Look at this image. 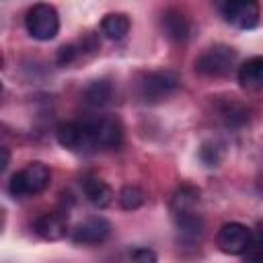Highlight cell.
<instances>
[{"label": "cell", "instance_id": "6da1fadb", "mask_svg": "<svg viewBox=\"0 0 263 263\" xmlns=\"http://www.w3.org/2000/svg\"><path fill=\"white\" fill-rule=\"evenodd\" d=\"M49 168L43 162H29L25 168L14 173L8 181V191L14 197H27V195H37L47 189L49 185Z\"/></svg>", "mask_w": 263, "mask_h": 263}, {"label": "cell", "instance_id": "7a4b0ae2", "mask_svg": "<svg viewBox=\"0 0 263 263\" xmlns=\"http://www.w3.org/2000/svg\"><path fill=\"white\" fill-rule=\"evenodd\" d=\"M25 27H27V33L37 39V41H49L58 35L60 31V16H58V10L51 6V4H45V2H39V4H33L29 10H27V16H25Z\"/></svg>", "mask_w": 263, "mask_h": 263}, {"label": "cell", "instance_id": "3957f363", "mask_svg": "<svg viewBox=\"0 0 263 263\" xmlns=\"http://www.w3.org/2000/svg\"><path fill=\"white\" fill-rule=\"evenodd\" d=\"M236 64V49L224 43L212 45L208 47L197 60H195V70L201 76H210V78H220L230 74V70Z\"/></svg>", "mask_w": 263, "mask_h": 263}, {"label": "cell", "instance_id": "277c9868", "mask_svg": "<svg viewBox=\"0 0 263 263\" xmlns=\"http://www.w3.org/2000/svg\"><path fill=\"white\" fill-rule=\"evenodd\" d=\"M177 88H179V78L168 70L148 72L138 82V92L146 103H160L168 99Z\"/></svg>", "mask_w": 263, "mask_h": 263}, {"label": "cell", "instance_id": "5b68a950", "mask_svg": "<svg viewBox=\"0 0 263 263\" xmlns=\"http://www.w3.org/2000/svg\"><path fill=\"white\" fill-rule=\"evenodd\" d=\"M218 247L226 255H245L255 240L251 228L240 222H228L218 230Z\"/></svg>", "mask_w": 263, "mask_h": 263}, {"label": "cell", "instance_id": "8992f818", "mask_svg": "<svg viewBox=\"0 0 263 263\" xmlns=\"http://www.w3.org/2000/svg\"><path fill=\"white\" fill-rule=\"evenodd\" d=\"M224 18L236 29H253L259 23V2L257 0H224Z\"/></svg>", "mask_w": 263, "mask_h": 263}, {"label": "cell", "instance_id": "52a82bcc", "mask_svg": "<svg viewBox=\"0 0 263 263\" xmlns=\"http://www.w3.org/2000/svg\"><path fill=\"white\" fill-rule=\"evenodd\" d=\"M55 138L60 146L70 148V150H82V148L95 146L90 121H64L55 127Z\"/></svg>", "mask_w": 263, "mask_h": 263}, {"label": "cell", "instance_id": "ba28073f", "mask_svg": "<svg viewBox=\"0 0 263 263\" xmlns=\"http://www.w3.org/2000/svg\"><path fill=\"white\" fill-rule=\"evenodd\" d=\"M95 148H119L123 142V125L117 117H101L90 121Z\"/></svg>", "mask_w": 263, "mask_h": 263}, {"label": "cell", "instance_id": "9c48e42d", "mask_svg": "<svg viewBox=\"0 0 263 263\" xmlns=\"http://www.w3.org/2000/svg\"><path fill=\"white\" fill-rule=\"evenodd\" d=\"M111 234V224L103 216H92L84 222H80L72 230V240L76 245H101L109 238Z\"/></svg>", "mask_w": 263, "mask_h": 263}, {"label": "cell", "instance_id": "30bf717a", "mask_svg": "<svg viewBox=\"0 0 263 263\" xmlns=\"http://www.w3.org/2000/svg\"><path fill=\"white\" fill-rule=\"evenodd\" d=\"M35 232L43 240H60L68 232V214L66 212H45L35 222Z\"/></svg>", "mask_w": 263, "mask_h": 263}, {"label": "cell", "instance_id": "8fae6325", "mask_svg": "<svg viewBox=\"0 0 263 263\" xmlns=\"http://www.w3.org/2000/svg\"><path fill=\"white\" fill-rule=\"evenodd\" d=\"M162 27H164V33L166 37H171L173 41L177 43H185L191 35V25H189V18L181 12V10H166L164 16H162Z\"/></svg>", "mask_w": 263, "mask_h": 263}, {"label": "cell", "instance_id": "7c38bea8", "mask_svg": "<svg viewBox=\"0 0 263 263\" xmlns=\"http://www.w3.org/2000/svg\"><path fill=\"white\" fill-rule=\"evenodd\" d=\"M238 82L247 90L263 88V55H253L238 68Z\"/></svg>", "mask_w": 263, "mask_h": 263}, {"label": "cell", "instance_id": "4fadbf2b", "mask_svg": "<svg viewBox=\"0 0 263 263\" xmlns=\"http://www.w3.org/2000/svg\"><path fill=\"white\" fill-rule=\"evenodd\" d=\"M82 191H84V195H86V199L92 203V205H97V208H107V205H111V201H113V189L105 183V181H101V179H95V177H88V179H84L82 181Z\"/></svg>", "mask_w": 263, "mask_h": 263}, {"label": "cell", "instance_id": "5bb4252c", "mask_svg": "<svg viewBox=\"0 0 263 263\" xmlns=\"http://www.w3.org/2000/svg\"><path fill=\"white\" fill-rule=\"evenodd\" d=\"M101 31H103V35L107 39L119 41L129 33V18L125 14H121V12L105 14L103 21H101Z\"/></svg>", "mask_w": 263, "mask_h": 263}, {"label": "cell", "instance_id": "9a60e30c", "mask_svg": "<svg viewBox=\"0 0 263 263\" xmlns=\"http://www.w3.org/2000/svg\"><path fill=\"white\" fill-rule=\"evenodd\" d=\"M249 115H251L249 107H247L245 103L236 101V99H226V101L220 105V117H222L228 125H232V127L245 125V123L249 121Z\"/></svg>", "mask_w": 263, "mask_h": 263}, {"label": "cell", "instance_id": "2e32d148", "mask_svg": "<svg viewBox=\"0 0 263 263\" xmlns=\"http://www.w3.org/2000/svg\"><path fill=\"white\" fill-rule=\"evenodd\" d=\"M197 203H199V189H195V187H181L173 195L171 212H173V216L175 214H183V212H191V210H195Z\"/></svg>", "mask_w": 263, "mask_h": 263}, {"label": "cell", "instance_id": "e0dca14e", "mask_svg": "<svg viewBox=\"0 0 263 263\" xmlns=\"http://www.w3.org/2000/svg\"><path fill=\"white\" fill-rule=\"evenodd\" d=\"M113 95V86L107 80H95L84 88V101L92 107H103L111 101Z\"/></svg>", "mask_w": 263, "mask_h": 263}, {"label": "cell", "instance_id": "ac0fdd59", "mask_svg": "<svg viewBox=\"0 0 263 263\" xmlns=\"http://www.w3.org/2000/svg\"><path fill=\"white\" fill-rule=\"evenodd\" d=\"M117 199H119V205H121L123 210L132 212V210L142 208L146 195H144V191H142L138 185H123L121 191H119V195H117Z\"/></svg>", "mask_w": 263, "mask_h": 263}, {"label": "cell", "instance_id": "d6986e66", "mask_svg": "<svg viewBox=\"0 0 263 263\" xmlns=\"http://www.w3.org/2000/svg\"><path fill=\"white\" fill-rule=\"evenodd\" d=\"M199 154H201V160L208 164V166H218L220 164V160H222V156H224V146L220 144V142H205L203 146H201V150H199Z\"/></svg>", "mask_w": 263, "mask_h": 263}, {"label": "cell", "instance_id": "ffe728a7", "mask_svg": "<svg viewBox=\"0 0 263 263\" xmlns=\"http://www.w3.org/2000/svg\"><path fill=\"white\" fill-rule=\"evenodd\" d=\"M76 55H78V49H76V45L68 43V45H62V47L58 49L55 62H58L60 66H68V64H72V62L76 60Z\"/></svg>", "mask_w": 263, "mask_h": 263}, {"label": "cell", "instance_id": "44dd1931", "mask_svg": "<svg viewBox=\"0 0 263 263\" xmlns=\"http://www.w3.org/2000/svg\"><path fill=\"white\" fill-rule=\"evenodd\" d=\"M129 259H132V261H138V263H154V261H156V253L150 251V249L140 247V249H134V251L129 253Z\"/></svg>", "mask_w": 263, "mask_h": 263}, {"label": "cell", "instance_id": "7402d4cb", "mask_svg": "<svg viewBox=\"0 0 263 263\" xmlns=\"http://www.w3.org/2000/svg\"><path fill=\"white\" fill-rule=\"evenodd\" d=\"M245 257L251 261H263V242L259 238H255L253 245L249 247V251L245 253Z\"/></svg>", "mask_w": 263, "mask_h": 263}, {"label": "cell", "instance_id": "603a6c76", "mask_svg": "<svg viewBox=\"0 0 263 263\" xmlns=\"http://www.w3.org/2000/svg\"><path fill=\"white\" fill-rule=\"evenodd\" d=\"M0 152H2V162H0V171H6V166H8V162H10V152H8V148H0Z\"/></svg>", "mask_w": 263, "mask_h": 263}, {"label": "cell", "instance_id": "cb8c5ba5", "mask_svg": "<svg viewBox=\"0 0 263 263\" xmlns=\"http://www.w3.org/2000/svg\"><path fill=\"white\" fill-rule=\"evenodd\" d=\"M255 238H259V240L263 242V220H259V224H257V234H255Z\"/></svg>", "mask_w": 263, "mask_h": 263}]
</instances>
